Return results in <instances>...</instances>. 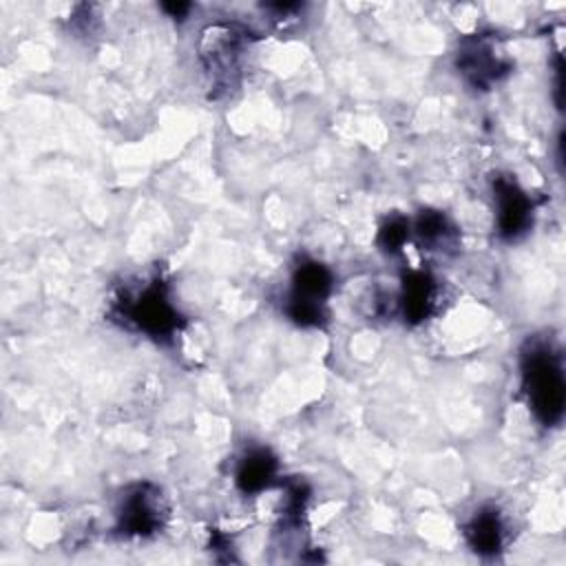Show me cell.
Returning a JSON list of instances; mask_svg holds the SVG:
<instances>
[{
    "label": "cell",
    "mask_w": 566,
    "mask_h": 566,
    "mask_svg": "<svg viewBox=\"0 0 566 566\" xmlns=\"http://www.w3.org/2000/svg\"><path fill=\"white\" fill-rule=\"evenodd\" d=\"M522 387L535 418L553 427L564 416L566 385L559 354L544 340H533L522 352Z\"/></svg>",
    "instance_id": "1"
},
{
    "label": "cell",
    "mask_w": 566,
    "mask_h": 566,
    "mask_svg": "<svg viewBox=\"0 0 566 566\" xmlns=\"http://www.w3.org/2000/svg\"><path fill=\"white\" fill-rule=\"evenodd\" d=\"M119 314L153 338L170 336L179 327V314L172 307L161 281H153L137 294L122 298Z\"/></svg>",
    "instance_id": "2"
},
{
    "label": "cell",
    "mask_w": 566,
    "mask_h": 566,
    "mask_svg": "<svg viewBox=\"0 0 566 566\" xmlns=\"http://www.w3.org/2000/svg\"><path fill=\"white\" fill-rule=\"evenodd\" d=\"M332 290V274L316 261H305L292 276L287 314L298 325H321L325 318V298Z\"/></svg>",
    "instance_id": "3"
},
{
    "label": "cell",
    "mask_w": 566,
    "mask_h": 566,
    "mask_svg": "<svg viewBox=\"0 0 566 566\" xmlns=\"http://www.w3.org/2000/svg\"><path fill=\"white\" fill-rule=\"evenodd\" d=\"M119 531L124 535L148 537L164 526L166 502L161 491L150 482L133 484L119 504Z\"/></svg>",
    "instance_id": "4"
},
{
    "label": "cell",
    "mask_w": 566,
    "mask_h": 566,
    "mask_svg": "<svg viewBox=\"0 0 566 566\" xmlns=\"http://www.w3.org/2000/svg\"><path fill=\"white\" fill-rule=\"evenodd\" d=\"M243 42V33L230 24H217L203 33L201 60L212 77V84H230V75L237 71Z\"/></svg>",
    "instance_id": "5"
},
{
    "label": "cell",
    "mask_w": 566,
    "mask_h": 566,
    "mask_svg": "<svg viewBox=\"0 0 566 566\" xmlns=\"http://www.w3.org/2000/svg\"><path fill=\"white\" fill-rule=\"evenodd\" d=\"M495 201H497V228L500 234L506 239L520 237L533 214V201L528 195L509 177H497L495 179Z\"/></svg>",
    "instance_id": "6"
},
{
    "label": "cell",
    "mask_w": 566,
    "mask_h": 566,
    "mask_svg": "<svg viewBox=\"0 0 566 566\" xmlns=\"http://www.w3.org/2000/svg\"><path fill=\"white\" fill-rule=\"evenodd\" d=\"M467 542L478 555H497L506 544V524L500 511L480 509L467 524Z\"/></svg>",
    "instance_id": "7"
},
{
    "label": "cell",
    "mask_w": 566,
    "mask_h": 566,
    "mask_svg": "<svg viewBox=\"0 0 566 566\" xmlns=\"http://www.w3.org/2000/svg\"><path fill=\"white\" fill-rule=\"evenodd\" d=\"M458 66L467 75V80L473 82L475 86H489L500 77V73L506 71L502 60L495 57L491 44L480 42V40L467 44L460 51Z\"/></svg>",
    "instance_id": "8"
},
{
    "label": "cell",
    "mask_w": 566,
    "mask_h": 566,
    "mask_svg": "<svg viewBox=\"0 0 566 566\" xmlns=\"http://www.w3.org/2000/svg\"><path fill=\"white\" fill-rule=\"evenodd\" d=\"M436 305V283L424 272H413L405 279L402 312L409 321L418 323L431 314Z\"/></svg>",
    "instance_id": "9"
},
{
    "label": "cell",
    "mask_w": 566,
    "mask_h": 566,
    "mask_svg": "<svg viewBox=\"0 0 566 566\" xmlns=\"http://www.w3.org/2000/svg\"><path fill=\"white\" fill-rule=\"evenodd\" d=\"M274 473H276V460L265 449H256L241 460L237 469V484L243 493H259L270 486V482L274 480Z\"/></svg>",
    "instance_id": "10"
},
{
    "label": "cell",
    "mask_w": 566,
    "mask_h": 566,
    "mask_svg": "<svg viewBox=\"0 0 566 566\" xmlns=\"http://www.w3.org/2000/svg\"><path fill=\"white\" fill-rule=\"evenodd\" d=\"M407 234H409V223H407L405 219H400V217L389 219V221L380 228V245H382L385 250H389V252H396V250L405 243Z\"/></svg>",
    "instance_id": "11"
}]
</instances>
